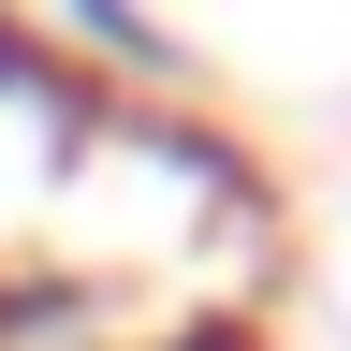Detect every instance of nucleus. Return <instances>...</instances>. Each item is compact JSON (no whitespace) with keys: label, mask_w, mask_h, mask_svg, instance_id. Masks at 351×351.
<instances>
[{"label":"nucleus","mask_w":351,"mask_h":351,"mask_svg":"<svg viewBox=\"0 0 351 351\" xmlns=\"http://www.w3.org/2000/svg\"><path fill=\"white\" fill-rule=\"evenodd\" d=\"M132 351H263V337H249V307H191V322H161V337H132Z\"/></svg>","instance_id":"f03ea898"},{"label":"nucleus","mask_w":351,"mask_h":351,"mask_svg":"<svg viewBox=\"0 0 351 351\" xmlns=\"http://www.w3.org/2000/svg\"><path fill=\"white\" fill-rule=\"evenodd\" d=\"M59 29H73L103 73H161V88H176V29H161V15H132V0H59Z\"/></svg>","instance_id":"f257e3e1"}]
</instances>
